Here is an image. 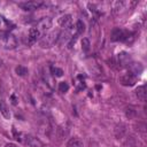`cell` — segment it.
I'll return each instance as SVG.
<instances>
[{
    "label": "cell",
    "mask_w": 147,
    "mask_h": 147,
    "mask_svg": "<svg viewBox=\"0 0 147 147\" xmlns=\"http://www.w3.org/2000/svg\"><path fill=\"white\" fill-rule=\"evenodd\" d=\"M136 114H137L136 110L133 108H131V107L130 108H126V110H125V115H126L127 118H133L136 116Z\"/></svg>",
    "instance_id": "20"
},
{
    "label": "cell",
    "mask_w": 147,
    "mask_h": 147,
    "mask_svg": "<svg viewBox=\"0 0 147 147\" xmlns=\"http://www.w3.org/2000/svg\"><path fill=\"white\" fill-rule=\"evenodd\" d=\"M136 95L137 98L140 100V101H146L147 99V91H146V86L145 85H141V86H138L137 90H136Z\"/></svg>",
    "instance_id": "10"
},
{
    "label": "cell",
    "mask_w": 147,
    "mask_h": 147,
    "mask_svg": "<svg viewBox=\"0 0 147 147\" xmlns=\"http://www.w3.org/2000/svg\"><path fill=\"white\" fill-rule=\"evenodd\" d=\"M10 99H11V103H13V105H17V99H16V96H15L14 94L10 96Z\"/></svg>",
    "instance_id": "22"
},
{
    "label": "cell",
    "mask_w": 147,
    "mask_h": 147,
    "mask_svg": "<svg viewBox=\"0 0 147 147\" xmlns=\"http://www.w3.org/2000/svg\"><path fill=\"white\" fill-rule=\"evenodd\" d=\"M129 38H131V33L126 30L115 28L111 31V36H110L111 41H129Z\"/></svg>",
    "instance_id": "3"
},
{
    "label": "cell",
    "mask_w": 147,
    "mask_h": 147,
    "mask_svg": "<svg viewBox=\"0 0 147 147\" xmlns=\"http://www.w3.org/2000/svg\"><path fill=\"white\" fill-rule=\"evenodd\" d=\"M68 90H69V85H68V83H65V82H61V83L59 84V91H60V92L65 93Z\"/></svg>",
    "instance_id": "19"
},
{
    "label": "cell",
    "mask_w": 147,
    "mask_h": 147,
    "mask_svg": "<svg viewBox=\"0 0 147 147\" xmlns=\"http://www.w3.org/2000/svg\"><path fill=\"white\" fill-rule=\"evenodd\" d=\"M136 82H137V76H134L130 71L127 74H125V75L119 77V83L123 86H132V85L136 84Z\"/></svg>",
    "instance_id": "5"
},
{
    "label": "cell",
    "mask_w": 147,
    "mask_h": 147,
    "mask_svg": "<svg viewBox=\"0 0 147 147\" xmlns=\"http://www.w3.org/2000/svg\"><path fill=\"white\" fill-rule=\"evenodd\" d=\"M129 62H130V56H129L126 53H121V54H118L116 64H118L119 68H121V67H124V65H126V64H129Z\"/></svg>",
    "instance_id": "11"
},
{
    "label": "cell",
    "mask_w": 147,
    "mask_h": 147,
    "mask_svg": "<svg viewBox=\"0 0 147 147\" xmlns=\"http://www.w3.org/2000/svg\"><path fill=\"white\" fill-rule=\"evenodd\" d=\"M41 147H51V146H41Z\"/></svg>",
    "instance_id": "24"
},
{
    "label": "cell",
    "mask_w": 147,
    "mask_h": 147,
    "mask_svg": "<svg viewBox=\"0 0 147 147\" xmlns=\"http://www.w3.org/2000/svg\"><path fill=\"white\" fill-rule=\"evenodd\" d=\"M142 71V67L140 63H132L131 64V68H130V72L133 74L134 76H138L140 72Z\"/></svg>",
    "instance_id": "15"
},
{
    "label": "cell",
    "mask_w": 147,
    "mask_h": 147,
    "mask_svg": "<svg viewBox=\"0 0 147 147\" xmlns=\"http://www.w3.org/2000/svg\"><path fill=\"white\" fill-rule=\"evenodd\" d=\"M40 37H41V33L36 28H31L30 31H29V36H28V44L29 45L34 44Z\"/></svg>",
    "instance_id": "8"
},
{
    "label": "cell",
    "mask_w": 147,
    "mask_h": 147,
    "mask_svg": "<svg viewBox=\"0 0 147 147\" xmlns=\"http://www.w3.org/2000/svg\"><path fill=\"white\" fill-rule=\"evenodd\" d=\"M0 113L2 114V116L5 118H9L10 117V113H9V109H8V106L6 105V102L3 100L0 101Z\"/></svg>",
    "instance_id": "14"
},
{
    "label": "cell",
    "mask_w": 147,
    "mask_h": 147,
    "mask_svg": "<svg viewBox=\"0 0 147 147\" xmlns=\"http://www.w3.org/2000/svg\"><path fill=\"white\" fill-rule=\"evenodd\" d=\"M125 131H126V129H125V125H124V124H122V123H121V124H117L116 127H115V130H114L115 137H116L117 139L122 138V137L124 136Z\"/></svg>",
    "instance_id": "13"
},
{
    "label": "cell",
    "mask_w": 147,
    "mask_h": 147,
    "mask_svg": "<svg viewBox=\"0 0 147 147\" xmlns=\"http://www.w3.org/2000/svg\"><path fill=\"white\" fill-rule=\"evenodd\" d=\"M76 33L79 36V34H82L84 31H85V24H84V22L82 21V20H78L77 21V23H76Z\"/></svg>",
    "instance_id": "16"
},
{
    "label": "cell",
    "mask_w": 147,
    "mask_h": 147,
    "mask_svg": "<svg viewBox=\"0 0 147 147\" xmlns=\"http://www.w3.org/2000/svg\"><path fill=\"white\" fill-rule=\"evenodd\" d=\"M15 71H16V74H17L18 76H21V77H23V76H25V75L28 74V69H26L24 65H18V67H16V68H15Z\"/></svg>",
    "instance_id": "18"
},
{
    "label": "cell",
    "mask_w": 147,
    "mask_h": 147,
    "mask_svg": "<svg viewBox=\"0 0 147 147\" xmlns=\"http://www.w3.org/2000/svg\"><path fill=\"white\" fill-rule=\"evenodd\" d=\"M51 28H52V18H51V17H42V18L38 22L36 29H37L40 33H42V32L48 31Z\"/></svg>",
    "instance_id": "4"
},
{
    "label": "cell",
    "mask_w": 147,
    "mask_h": 147,
    "mask_svg": "<svg viewBox=\"0 0 147 147\" xmlns=\"http://www.w3.org/2000/svg\"><path fill=\"white\" fill-rule=\"evenodd\" d=\"M0 44L2 45V47L7 48V49H11L15 48L17 45L16 38L10 34L9 32H5V31H0Z\"/></svg>",
    "instance_id": "2"
},
{
    "label": "cell",
    "mask_w": 147,
    "mask_h": 147,
    "mask_svg": "<svg viewBox=\"0 0 147 147\" xmlns=\"http://www.w3.org/2000/svg\"><path fill=\"white\" fill-rule=\"evenodd\" d=\"M5 147H17V146H16L15 144H10V142H9V144H7Z\"/></svg>",
    "instance_id": "23"
},
{
    "label": "cell",
    "mask_w": 147,
    "mask_h": 147,
    "mask_svg": "<svg viewBox=\"0 0 147 147\" xmlns=\"http://www.w3.org/2000/svg\"><path fill=\"white\" fill-rule=\"evenodd\" d=\"M67 147H84V144H83V141H82L80 138L74 137V138H70L68 140Z\"/></svg>",
    "instance_id": "12"
},
{
    "label": "cell",
    "mask_w": 147,
    "mask_h": 147,
    "mask_svg": "<svg viewBox=\"0 0 147 147\" xmlns=\"http://www.w3.org/2000/svg\"><path fill=\"white\" fill-rule=\"evenodd\" d=\"M41 5H42L41 1H26L20 3V7L23 8L24 10H33V9H38Z\"/></svg>",
    "instance_id": "7"
},
{
    "label": "cell",
    "mask_w": 147,
    "mask_h": 147,
    "mask_svg": "<svg viewBox=\"0 0 147 147\" xmlns=\"http://www.w3.org/2000/svg\"><path fill=\"white\" fill-rule=\"evenodd\" d=\"M59 37H60V32L59 31H52L49 33H46L45 36H42L40 38L39 45L42 48H49L57 41Z\"/></svg>",
    "instance_id": "1"
},
{
    "label": "cell",
    "mask_w": 147,
    "mask_h": 147,
    "mask_svg": "<svg viewBox=\"0 0 147 147\" xmlns=\"http://www.w3.org/2000/svg\"><path fill=\"white\" fill-rule=\"evenodd\" d=\"M51 70H52V74H53L55 77H61V76L63 75V71H62V69H60V68H54V67H52Z\"/></svg>",
    "instance_id": "21"
},
{
    "label": "cell",
    "mask_w": 147,
    "mask_h": 147,
    "mask_svg": "<svg viewBox=\"0 0 147 147\" xmlns=\"http://www.w3.org/2000/svg\"><path fill=\"white\" fill-rule=\"evenodd\" d=\"M24 138H21V141H23L24 144H26L29 147H41V141L33 137V136H30V134H23Z\"/></svg>",
    "instance_id": "6"
},
{
    "label": "cell",
    "mask_w": 147,
    "mask_h": 147,
    "mask_svg": "<svg viewBox=\"0 0 147 147\" xmlns=\"http://www.w3.org/2000/svg\"><path fill=\"white\" fill-rule=\"evenodd\" d=\"M60 26L64 28V29H69L71 28V23H72V20H71V15L69 14H65V15H62L59 20H57Z\"/></svg>",
    "instance_id": "9"
},
{
    "label": "cell",
    "mask_w": 147,
    "mask_h": 147,
    "mask_svg": "<svg viewBox=\"0 0 147 147\" xmlns=\"http://www.w3.org/2000/svg\"><path fill=\"white\" fill-rule=\"evenodd\" d=\"M90 47H91L90 40L87 38H83V40H82V49H83V52L87 53L90 51Z\"/></svg>",
    "instance_id": "17"
}]
</instances>
